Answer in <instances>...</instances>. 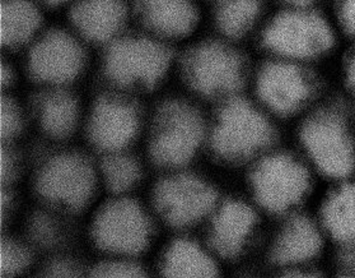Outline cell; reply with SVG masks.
<instances>
[{"label":"cell","mask_w":355,"mask_h":278,"mask_svg":"<svg viewBox=\"0 0 355 278\" xmlns=\"http://www.w3.org/2000/svg\"><path fill=\"white\" fill-rule=\"evenodd\" d=\"M313 211L330 247V265L355 267V178L324 186Z\"/></svg>","instance_id":"9c48e42d"},{"label":"cell","mask_w":355,"mask_h":278,"mask_svg":"<svg viewBox=\"0 0 355 278\" xmlns=\"http://www.w3.org/2000/svg\"><path fill=\"white\" fill-rule=\"evenodd\" d=\"M141 16L153 30L167 36H185L199 21L198 9L189 1H144Z\"/></svg>","instance_id":"d6986e66"},{"label":"cell","mask_w":355,"mask_h":278,"mask_svg":"<svg viewBox=\"0 0 355 278\" xmlns=\"http://www.w3.org/2000/svg\"><path fill=\"white\" fill-rule=\"evenodd\" d=\"M166 47L152 40L125 39L108 50L105 68L108 77L123 85H153L168 70Z\"/></svg>","instance_id":"4fadbf2b"},{"label":"cell","mask_w":355,"mask_h":278,"mask_svg":"<svg viewBox=\"0 0 355 278\" xmlns=\"http://www.w3.org/2000/svg\"><path fill=\"white\" fill-rule=\"evenodd\" d=\"M275 124L260 105L242 96L224 101L209 131L213 152L225 163L254 161L274 149Z\"/></svg>","instance_id":"277c9868"},{"label":"cell","mask_w":355,"mask_h":278,"mask_svg":"<svg viewBox=\"0 0 355 278\" xmlns=\"http://www.w3.org/2000/svg\"><path fill=\"white\" fill-rule=\"evenodd\" d=\"M89 278H149L146 270L128 261L102 263L89 275Z\"/></svg>","instance_id":"4316f807"},{"label":"cell","mask_w":355,"mask_h":278,"mask_svg":"<svg viewBox=\"0 0 355 278\" xmlns=\"http://www.w3.org/2000/svg\"><path fill=\"white\" fill-rule=\"evenodd\" d=\"M263 17V7L259 1L228 0L220 1L214 9V22L224 40L243 39L255 28Z\"/></svg>","instance_id":"ffe728a7"},{"label":"cell","mask_w":355,"mask_h":278,"mask_svg":"<svg viewBox=\"0 0 355 278\" xmlns=\"http://www.w3.org/2000/svg\"><path fill=\"white\" fill-rule=\"evenodd\" d=\"M16 174L15 158L9 155L8 151L1 152V180L8 181Z\"/></svg>","instance_id":"1f68e13d"},{"label":"cell","mask_w":355,"mask_h":278,"mask_svg":"<svg viewBox=\"0 0 355 278\" xmlns=\"http://www.w3.org/2000/svg\"><path fill=\"white\" fill-rule=\"evenodd\" d=\"M220 262L207 243L180 239L166 250L161 268L164 278H222Z\"/></svg>","instance_id":"e0dca14e"},{"label":"cell","mask_w":355,"mask_h":278,"mask_svg":"<svg viewBox=\"0 0 355 278\" xmlns=\"http://www.w3.org/2000/svg\"><path fill=\"white\" fill-rule=\"evenodd\" d=\"M40 122L47 134L62 138L70 134L78 122L77 101L69 93H47L40 102Z\"/></svg>","instance_id":"7402d4cb"},{"label":"cell","mask_w":355,"mask_h":278,"mask_svg":"<svg viewBox=\"0 0 355 278\" xmlns=\"http://www.w3.org/2000/svg\"><path fill=\"white\" fill-rule=\"evenodd\" d=\"M261 42L271 58L322 68L341 47L330 7L292 1L265 22Z\"/></svg>","instance_id":"7a4b0ae2"},{"label":"cell","mask_w":355,"mask_h":278,"mask_svg":"<svg viewBox=\"0 0 355 278\" xmlns=\"http://www.w3.org/2000/svg\"><path fill=\"white\" fill-rule=\"evenodd\" d=\"M40 278H79V273L74 263L60 259L50 264L44 276Z\"/></svg>","instance_id":"4dcf8cb0"},{"label":"cell","mask_w":355,"mask_h":278,"mask_svg":"<svg viewBox=\"0 0 355 278\" xmlns=\"http://www.w3.org/2000/svg\"><path fill=\"white\" fill-rule=\"evenodd\" d=\"M248 183L252 203L277 220L313 208L322 190L316 174L295 148L271 149L259 158Z\"/></svg>","instance_id":"3957f363"},{"label":"cell","mask_w":355,"mask_h":278,"mask_svg":"<svg viewBox=\"0 0 355 278\" xmlns=\"http://www.w3.org/2000/svg\"><path fill=\"white\" fill-rule=\"evenodd\" d=\"M152 222L137 202L119 198L100 209L93 220L96 245L112 254L130 256L144 252L152 239Z\"/></svg>","instance_id":"30bf717a"},{"label":"cell","mask_w":355,"mask_h":278,"mask_svg":"<svg viewBox=\"0 0 355 278\" xmlns=\"http://www.w3.org/2000/svg\"><path fill=\"white\" fill-rule=\"evenodd\" d=\"M30 264L31 253L24 244L16 240H4L1 243V277H18Z\"/></svg>","instance_id":"cb8c5ba5"},{"label":"cell","mask_w":355,"mask_h":278,"mask_svg":"<svg viewBox=\"0 0 355 278\" xmlns=\"http://www.w3.org/2000/svg\"><path fill=\"white\" fill-rule=\"evenodd\" d=\"M207 125L196 108L185 102L163 106L155 120L150 154L164 166L189 163L207 138Z\"/></svg>","instance_id":"ba28073f"},{"label":"cell","mask_w":355,"mask_h":278,"mask_svg":"<svg viewBox=\"0 0 355 278\" xmlns=\"http://www.w3.org/2000/svg\"><path fill=\"white\" fill-rule=\"evenodd\" d=\"M220 197L208 180L195 175H176L155 186V209L166 222L176 227L207 224Z\"/></svg>","instance_id":"8fae6325"},{"label":"cell","mask_w":355,"mask_h":278,"mask_svg":"<svg viewBox=\"0 0 355 278\" xmlns=\"http://www.w3.org/2000/svg\"><path fill=\"white\" fill-rule=\"evenodd\" d=\"M12 82V73H10V70H9L8 67H6V65H3L1 67V83L4 85H9Z\"/></svg>","instance_id":"836d02e7"},{"label":"cell","mask_w":355,"mask_h":278,"mask_svg":"<svg viewBox=\"0 0 355 278\" xmlns=\"http://www.w3.org/2000/svg\"><path fill=\"white\" fill-rule=\"evenodd\" d=\"M185 76L196 92L222 104L240 96L246 81V64L227 41H207L187 55Z\"/></svg>","instance_id":"8992f818"},{"label":"cell","mask_w":355,"mask_h":278,"mask_svg":"<svg viewBox=\"0 0 355 278\" xmlns=\"http://www.w3.org/2000/svg\"><path fill=\"white\" fill-rule=\"evenodd\" d=\"M139 126L135 108L116 99H103L93 108L89 136L97 147L119 151L132 142Z\"/></svg>","instance_id":"2e32d148"},{"label":"cell","mask_w":355,"mask_h":278,"mask_svg":"<svg viewBox=\"0 0 355 278\" xmlns=\"http://www.w3.org/2000/svg\"><path fill=\"white\" fill-rule=\"evenodd\" d=\"M263 212L252 201L220 198L207 221V244L223 261L239 259L256 239Z\"/></svg>","instance_id":"7c38bea8"},{"label":"cell","mask_w":355,"mask_h":278,"mask_svg":"<svg viewBox=\"0 0 355 278\" xmlns=\"http://www.w3.org/2000/svg\"><path fill=\"white\" fill-rule=\"evenodd\" d=\"M85 63L80 45L62 31L47 33L40 40L30 56L32 76L46 83H64L76 78Z\"/></svg>","instance_id":"9a60e30c"},{"label":"cell","mask_w":355,"mask_h":278,"mask_svg":"<svg viewBox=\"0 0 355 278\" xmlns=\"http://www.w3.org/2000/svg\"><path fill=\"white\" fill-rule=\"evenodd\" d=\"M102 175L110 190L114 193H125L139 181V163L130 156L115 152L103 160Z\"/></svg>","instance_id":"603a6c76"},{"label":"cell","mask_w":355,"mask_h":278,"mask_svg":"<svg viewBox=\"0 0 355 278\" xmlns=\"http://www.w3.org/2000/svg\"><path fill=\"white\" fill-rule=\"evenodd\" d=\"M1 137L12 138L17 136L22 128V115L16 102L8 99L1 100Z\"/></svg>","instance_id":"f1b7e54d"},{"label":"cell","mask_w":355,"mask_h":278,"mask_svg":"<svg viewBox=\"0 0 355 278\" xmlns=\"http://www.w3.org/2000/svg\"><path fill=\"white\" fill-rule=\"evenodd\" d=\"M259 105L270 116L295 124L330 95L322 68L270 58L255 78Z\"/></svg>","instance_id":"5b68a950"},{"label":"cell","mask_w":355,"mask_h":278,"mask_svg":"<svg viewBox=\"0 0 355 278\" xmlns=\"http://www.w3.org/2000/svg\"><path fill=\"white\" fill-rule=\"evenodd\" d=\"M126 9L120 1H83L71 10L79 31L96 41L111 39L123 26Z\"/></svg>","instance_id":"ac0fdd59"},{"label":"cell","mask_w":355,"mask_h":278,"mask_svg":"<svg viewBox=\"0 0 355 278\" xmlns=\"http://www.w3.org/2000/svg\"><path fill=\"white\" fill-rule=\"evenodd\" d=\"M332 278H355V267H330Z\"/></svg>","instance_id":"d6a6232c"},{"label":"cell","mask_w":355,"mask_h":278,"mask_svg":"<svg viewBox=\"0 0 355 278\" xmlns=\"http://www.w3.org/2000/svg\"><path fill=\"white\" fill-rule=\"evenodd\" d=\"M338 95L355 108V45L345 47L341 58Z\"/></svg>","instance_id":"484cf974"},{"label":"cell","mask_w":355,"mask_h":278,"mask_svg":"<svg viewBox=\"0 0 355 278\" xmlns=\"http://www.w3.org/2000/svg\"><path fill=\"white\" fill-rule=\"evenodd\" d=\"M40 13L27 1H3L0 6V32L6 45H18L39 28Z\"/></svg>","instance_id":"44dd1931"},{"label":"cell","mask_w":355,"mask_h":278,"mask_svg":"<svg viewBox=\"0 0 355 278\" xmlns=\"http://www.w3.org/2000/svg\"><path fill=\"white\" fill-rule=\"evenodd\" d=\"M40 195L64 208H83L94 192V172L91 165L77 155H62L50 160L37 177Z\"/></svg>","instance_id":"5bb4252c"},{"label":"cell","mask_w":355,"mask_h":278,"mask_svg":"<svg viewBox=\"0 0 355 278\" xmlns=\"http://www.w3.org/2000/svg\"><path fill=\"white\" fill-rule=\"evenodd\" d=\"M295 142L322 188L355 178V108L338 93L295 124Z\"/></svg>","instance_id":"6da1fadb"},{"label":"cell","mask_w":355,"mask_h":278,"mask_svg":"<svg viewBox=\"0 0 355 278\" xmlns=\"http://www.w3.org/2000/svg\"><path fill=\"white\" fill-rule=\"evenodd\" d=\"M266 247L272 270L327 265L330 247L313 208L279 218Z\"/></svg>","instance_id":"52a82bcc"},{"label":"cell","mask_w":355,"mask_h":278,"mask_svg":"<svg viewBox=\"0 0 355 278\" xmlns=\"http://www.w3.org/2000/svg\"><path fill=\"white\" fill-rule=\"evenodd\" d=\"M330 10L341 44L355 45V0L336 1L330 6Z\"/></svg>","instance_id":"d4e9b609"},{"label":"cell","mask_w":355,"mask_h":278,"mask_svg":"<svg viewBox=\"0 0 355 278\" xmlns=\"http://www.w3.org/2000/svg\"><path fill=\"white\" fill-rule=\"evenodd\" d=\"M30 230L33 240L44 247H53L60 239L59 224L46 215L33 217Z\"/></svg>","instance_id":"83f0119b"},{"label":"cell","mask_w":355,"mask_h":278,"mask_svg":"<svg viewBox=\"0 0 355 278\" xmlns=\"http://www.w3.org/2000/svg\"><path fill=\"white\" fill-rule=\"evenodd\" d=\"M270 278H332L330 265L274 270Z\"/></svg>","instance_id":"f546056e"}]
</instances>
